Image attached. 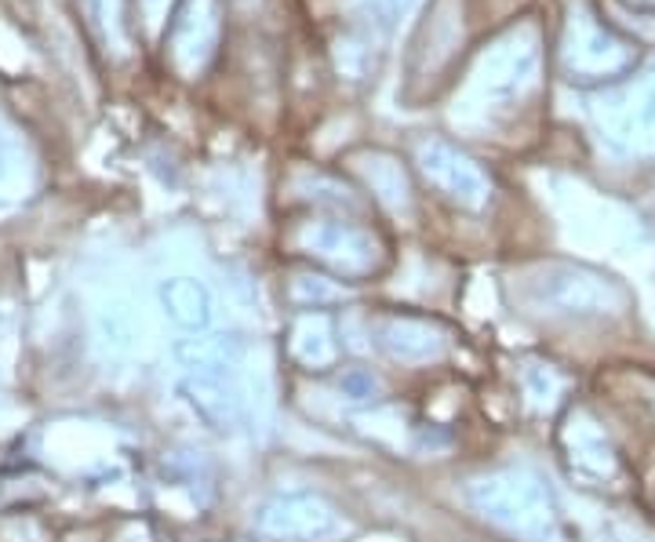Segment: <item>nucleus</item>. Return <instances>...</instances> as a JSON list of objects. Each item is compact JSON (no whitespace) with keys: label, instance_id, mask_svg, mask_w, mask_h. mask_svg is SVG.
Segmentation results:
<instances>
[{"label":"nucleus","instance_id":"nucleus-1","mask_svg":"<svg viewBox=\"0 0 655 542\" xmlns=\"http://www.w3.org/2000/svg\"><path fill=\"white\" fill-rule=\"evenodd\" d=\"M467 499L488 524L524 542H554L561 532V513H557L550 488L528 469H499V474L478 477Z\"/></svg>","mask_w":655,"mask_h":542},{"label":"nucleus","instance_id":"nucleus-2","mask_svg":"<svg viewBox=\"0 0 655 542\" xmlns=\"http://www.w3.org/2000/svg\"><path fill=\"white\" fill-rule=\"evenodd\" d=\"M183 364V397L211 430H233L241 419V386H237V350L233 339H183L175 346Z\"/></svg>","mask_w":655,"mask_h":542},{"label":"nucleus","instance_id":"nucleus-3","mask_svg":"<svg viewBox=\"0 0 655 542\" xmlns=\"http://www.w3.org/2000/svg\"><path fill=\"white\" fill-rule=\"evenodd\" d=\"M524 296L532 306L557 317H609L626 310V288L601 269L576 263H550L528 277Z\"/></svg>","mask_w":655,"mask_h":542},{"label":"nucleus","instance_id":"nucleus-4","mask_svg":"<svg viewBox=\"0 0 655 542\" xmlns=\"http://www.w3.org/2000/svg\"><path fill=\"white\" fill-rule=\"evenodd\" d=\"M292 244L339 277H368L383 266V241L353 219H309L295 226Z\"/></svg>","mask_w":655,"mask_h":542},{"label":"nucleus","instance_id":"nucleus-5","mask_svg":"<svg viewBox=\"0 0 655 542\" xmlns=\"http://www.w3.org/2000/svg\"><path fill=\"white\" fill-rule=\"evenodd\" d=\"M637 66V44L619 37L598 15L576 11L568 19L565 41H561V69L568 80L590 85V80H619Z\"/></svg>","mask_w":655,"mask_h":542},{"label":"nucleus","instance_id":"nucleus-6","mask_svg":"<svg viewBox=\"0 0 655 542\" xmlns=\"http://www.w3.org/2000/svg\"><path fill=\"white\" fill-rule=\"evenodd\" d=\"M593 124L623 157L655 153V69L593 102Z\"/></svg>","mask_w":655,"mask_h":542},{"label":"nucleus","instance_id":"nucleus-7","mask_svg":"<svg viewBox=\"0 0 655 542\" xmlns=\"http://www.w3.org/2000/svg\"><path fill=\"white\" fill-rule=\"evenodd\" d=\"M255 524L262 535L281 542H336L350 532L339 506L317 491L273 495L270 502L259 506Z\"/></svg>","mask_w":655,"mask_h":542},{"label":"nucleus","instance_id":"nucleus-8","mask_svg":"<svg viewBox=\"0 0 655 542\" xmlns=\"http://www.w3.org/2000/svg\"><path fill=\"white\" fill-rule=\"evenodd\" d=\"M561 452L568 474L579 477L587 488H612L623 480V458L612 447L601 422H593L587 411H571L561 430Z\"/></svg>","mask_w":655,"mask_h":542},{"label":"nucleus","instance_id":"nucleus-9","mask_svg":"<svg viewBox=\"0 0 655 542\" xmlns=\"http://www.w3.org/2000/svg\"><path fill=\"white\" fill-rule=\"evenodd\" d=\"M419 172L426 175V182L437 186L440 193L456 204L478 211L492 197V179L478 161H470L467 153L456 150L445 139H430L419 146Z\"/></svg>","mask_w":655,"mask_h":542},{"label":"nucleus","instance_id":"nucleus-10","mask_svg":"<svg viewBox=\"0 0 655 542\" xmlns=\"http://www.w3.org/2000/svg\"><path fill=\"white\" fill-rule=\"evenodd\" d=\"M222 4L219 0H183L172 26V63L183 77L200 74L219 48Z\"/></svg>","mask_w":655,"mask_h":542},{"label":"nucleus","instance_id":"nucleus-11","mask_svg":"<svg viewBox=\"0 0 655 542\" xmlns=\"http://www.w3.org/2000/svg\"><path fill=\"white\" fill-rule=\"evenodd\" d=\"M375 343L383 346L386 357L401 361V364H426L445 353L448 339L434 321H426V317L393 313V317H383V321H379Z\"/></svg>","mask_w":655,"mask_h":542},{"label":"nucleus","instance_id":"nucleus-12","mask_svg":"<svg viewBox=\"0 0 655 542\" xmlns=\"http://www.w3.org/2000/svg\"><path fill=\"white\" fill-rule=\"evenodd\" d=\"M539 74V44L532 37H517L503 44L499 52H492L484 58V85L492 96H514V91H524Z\"/></svg>","mask_w":655,"mask_h":542},{"label":"nucleus","instance_id":"nucleus-13","mask_svg":"<svg viewBox=\"0 0 655 542\" xmlns=\"http://www.w3.org/2000/svg\"><path fill=\"white\" fill-rule=\"evenodd\" d=\"M161 306L183 332H205L216 317V299H211L208 285L194 277H172L161 285Z\"/></svg>","mask_w":655,"mask_h":542},{"label":"nucleus","instance_id":"nucleus-14","mask_svg":"<svg viewBox=\"0 0 655 542\" xmlns=\"http://www.w3.org/2000/svg\"><path fill=\"white\" fill-rule=\"evenodd\" d=\"M292 357L309 372H325L339 357L336 324L325 313H306L292 328Z\"/></svg>","mask_w":655,"mask_h":542},{"label":"nucleus","instance_id":"nucleus-15","mask_svg":"<svg viewBox=\"0 0 655 542\" xmlns=\"http://www.w3.org/2000/svg\"><path fill=\"white\" fill-rule=\"evenodd\" d=\"M364 179L375 190V197L390 208H408V182H404L401 164H393L383 153H372V164H364Z\"/></svg>","mask_w":655,"mask_h":542},{"label":"nucleus","instance_id":"nucleus-16","mask_svg":"<svg viewBox=\"0 0 655 542\" xmlns=\"http://www.w3.org/2000/svg\"><path fill=\"white\" fill-rule=\"evenodd\" d=\"M521 383H524V394H528V400L535 408H550L565 390V375L557 372L554 364H543V361L524 364Z\"/></svg>","mask_w":655,"mask_h":542},{"label":"nucleus","instance_id":"nucleus-17","mask_svg":"<svg viewBox=\"0 0 655 542\" xmlns=\"http://www.w3.org/2000/svg\"><path fill=\"white\" fill-rule=\"evenodd\" d=\"M99 335L110 350H128L135 339V317L128 313V306H106L99 317Z\"/></svg>","mask_w":655,"mask_h":542},{"label":"nucleus","instance_id":"nucleus-18","mask_svg":"<svg viewBox=\"0 0 655 542\" xmlns=\"http://www.w3.org/2000/svg\"><path fill=\"white\" fill-rule=\"evenodd\" d=\"M292 296H295V302L314 306V310H320V306H325V302H336V299L342 296V291H339V288H331L325 277H295Z\"/></svg>","mask_w":655,"mask_h":542},{"label":"nucleus","instance_id":"nucleus-19","mask_svg":"<svg viewBox=\"0 0 655 542\" xmlns=\"http://www.w3.org/2000/svg\"><path fill=\"white\" fill-rule=\"evenodd\" d=\"M339 390L350 400H375L379 397V379L364 368H347L339 375Z\"/></svg>","mask_w":655,"mask_h":542},{"label":"nucleus","instance_id":"nucleus-20","mask_svg":"<svg viewBox=\"0 0 655 542\" xmlns=\"http://www.w3.org/2000/svg\"><path fill=\"white\" fill-rule=\"evenodd\" d=\"M372 4L383 11V15H404V11L415 4V0H372Z\"/></svg>","mask_w":655,"mask_h":542},{"label":"nucleus","instance_id":"nucleus-21","mask_svg":"<svg viewBox=\"0 0 655 542\" xmlns=\"http://www.w3.org/2000/svg\"><path fill=\"white\" fill-rule=\"evenodd\" d=\"M634 4H641V8H655V0H634Z\"/></svg>","mask_w":655,"mask_h":542}]
</instances>
